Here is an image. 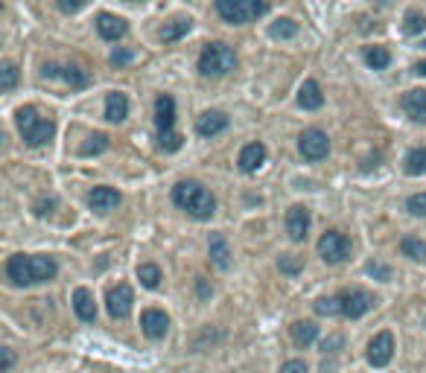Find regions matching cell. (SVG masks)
<instances>
[{"mask_svg":"<svg viewBox=\"0 0 426 373\" xmlns=\"http://www.w3.org/2000/svg\"><path fill=\"white\" fill-rule=\"evenodd\" d=\"M155 125H158V135H170L175 132V102L170 93H161L155 100Z\"/></svg>","mask_w":426,"mask_h":373,"instance_id":"4fadbf2b","label":"cell"},{"mask_svg":"<svg viewBox=\"0 0 426 373\" xmlns=\"http://www.w3.org/2000/svg\"><path fill=\"white\" fill-rule=\"evenodd\" d=\"M289 335H292V342L298 347H309L318 338V327L313 321H295L289 327Z\"/></svg>","mask_w":426,"mask_h":373,"instance_id":"d4e9b609","label":"cell"},{"mask_svg":"<svg viewBox=\"0 0 426 373\" xmlns=\"http://www.w3.org/2000/svg\"><path fill=\"white\" fill-rule=\"evenodd\" d=\"M313 306L318 315H339V298H318Z\"/></svg>","mask_w":426,"mask_h":373,"instance_id":"836d02e7","label":"cell"},{"mask_svg":"<svg viewBox=\"0 0 426 373\" xmlns=\"http://www.w3.org/2000/svg\"><path fill=\"white\" fill-rule=\"evenodd\" d=\"M132 303H135L132 286L117 283V286H111V289H108V295H105V306H108V315H111L114 321H123V318H128V312H132Z\"/></svg>","mask_w":426,"mask_h":373,"instance_id":"ba28073f","label":"cell"},{"mask_svg":"<svg viewBox=\"0 0 426 373\" xmlns=\"http://www.w3.org/2000/svg\"><path fill=\"white\" fill-rule=\"evenodd\" d=\"M132 59H135V53L126 50V47H123V50H114V53H111V64H117V68H120V64H128Z\"/></svg>","mask_w":426,"mask_h":373,"instance_id":"f35d334b","label":"cell"},{"mask_svg":"<svg viewBox=\"0 0 426 373\" xmlns=\"http://www.w3.org/2000/svg\"><path fill=\"white\" fill-rule=\"evenodd\" d=\"M298 105L304 111H318L324 105V93H321V85L316 82V79H307V82L301 85V91H298Z\"/></svg>","mask_w":426,"mask_h":373,"instance_id":"d6986e66","label":"cell"},{"mask_svg":"<svg viewBox=\"0 0 426 373\" xmlns=\"http://www.w3.org/2000/svg\"><path fill=\"white\" fill-rule=\"evenodd\" d=\"M365 271H368V274H374V277H380V280H391V268H385V266L368 263V266H365Z\"/></svg>","mask_w":426,"mask_h":373,"instance_id":"ab89813d","label":"cell"},{"mask_svg":"<svg viewBox=\"0 0 426 373\" xmlns=\"http://www.w3.org/2000/svg\"><path fill=\"white\" fill-rule=\"evenodd\" d=\"M126 117H128V100H126V93L111 91L105 96V120L108 123H123Z\"/></svg>","mask_w":426,"mask_h":373,"instance_id":"44dd1931","label":"cell"},{"mask_svg":"<svg viewBox=\"0 0 426 373\" xmlns=\"http://www.w3.org/2000/svg\"><path fill=\"white\" fill-rule=\"evenodd\" d=\"M126 3H143V0H126Z\"/></svg>","mask_w":426,"mask_h":373,"instance_id":"f6af8a7d","label":"cell"},{"mask_svg":"<svg viewBox=\"0 0 426 373\" xmlns=\"http://www.w3.org/2000/svg\"><path fill=\"white\" fill-rule=\"evenodd\" d=\"M277 266H281V271H284V274H298L304 263H301L298 257H292V254H284L281 259H277Z\"/></svg>","mask_w":426,"mask_h":373,"instance_id":"e575fe53","label":"cell"},{"mask_svg":"<svg viewBox=\"0 0 426 373\" xmlns=\"http://www.w3.org/2000/svg\"><path fill=\"white\" fill-rule=\"evenodd\" d=\"M172 201H175V207H182L187 216L199 219V222H205L216 213V199H213V192L207 187H202L199 181H178L172 187Z\"/></svg>","mask_w":426,"mask_h":373,"instance_id":"7a4b0ae2","label":"cell"},{"mask_svg":"<svg viewBox=\"0 0 426 373\" xmlns=\"http://www.w3.org/2000/svg\"><path fill=\"white\" fill-rule=\"evenodd\" d=\"M228 128V114L225 111H205V114L196 120V135L199 137H213Z\"/></svg>","mask_w":426,"mask_h":373,"instance_id":"2e32d148","label":"cell"},{"mask_svg":"<svg viewBox=\"0 0 426 373\" xmlns=\"http://www.w3.org/2000/svg\"><path fill=\"white\" fill-rule=\"evenodd\" d=\"M73 312L82 318V321H96V303H94V295L85 289V286H79L73 291Z\"/></svg>","mask_w":426,"mask_h":373,"instance_id":"7402d4cb","label":"cell"},{"mask_svg":"<svg viewBox=\"0 0 426 373\" xmlns=\"http://www.w3.org/2000/svg\"><path fill=\"white\" fill-rule=\"evenodd\" d=\"M138 280L146 286V289H158L161 286V268L155 263H143L138 266Z\"/></svg>","mask_w":426,"mask_h":373,"instance_id":"f1b7e54d","label":"cell"},{"mask_svg":"<svg viewBox=\"0 0 426 373\" xmlns=\"http://www.w3.org/2000/svg\"><path fill=\"white\" fill-rule=\"evenodd\" d=\"M403 169H406V175H423L426 172V146H415V149L406 155Z\"/></svg>","mask_w":426,"mask_h":373,"instance_id":"484cf974","label":"cell"},{"mask_svg":"<svg viewBox=\"0 0 426 373\" xmlns=\"http://www.w3.org/2000/svg\"><path fill=\"white\" fill-rule=\"evenodd\" d=\"M406 210H409V213H412V216L426 219V192H415V196H409Z\"/></svg>","mask_w":426,"mask_h":373,"instance_id":"d6a6232c","label":"cell"},{"mask_svg":"<svg viewBox=\"0 0 426 373\" xmlns=\"http://www.w3.org/2000/svg\"><path fill=\"white\" fill-rule=\"evenodd\" d=\"M196 295H199V300H207L213 295V286L205 277H196Z\"/></svg>","mask_w":426,"mask_h":373,"instance_id":"74e56055","label":"cell"},{"mask_svg":"<svg viewBox=\"0 0 426 373\" xmlns=\"http://www.w3.org/2000/svg\"><path fill=\"white\" fill-rule=\"evenodd\" d=\"M272 36H274V38H292V36H298V24L289 21V18H284V21H274V26H272Z\"/></svg>","mask_w":426,"mask_h":373,"instance_id":"1f68e13d","label":"cell"},{"mask_svg":"<svg viewBox=\"0 0 426 373\" xmlns=\"http://www.w3.org/2000/svg\"><path fill=\"white\" fill-rule=\"evenodd\" d=\"M120 201H123V196L111 187H94L88 192V204H91V210H96V213H111V210L120 207Z\"/></svg>","mask_w":426,"mask_h":373,"instance_id":"5bb4252c","label":"cell"},{"mask_svg":"<svg viewBox=\"0 0 426 373\" xmlns=\"http://www.w3.org/2000/svg\"><path fill=\"white\" fill-rule=\"evenodd\" d=\"M15 123H18V132H21L24 143L32 146V149L47 146V143L53 140V135H56L53 120H44L32 105H24V108L15 111Z\"/></svg>","mask_w":426,"mask_h":373,"instance_id":"3957f363","label":"cell"},{"mask_svg":"<svg viewBox=\"0 0 426 373\" xmlns=\"http://www.w3.org/2000/svg\"><path fill=\"white\" fill-rule=\"evenodd\" d=\"M44 76H61L71 88H88V82H91V76L85 70L73 68V64H68V68H56V64H50V68H44Z\"/></svg>","mask_w":426,"mask_h":373,"instance_id":"ac0fdd59","label":"cell"},{"mask_svg":"<svg viewBox=\"0 0 426 373\" xmlns=\"http://www.w3.org/2000/svg\"><path fill=\"white\" fill-rule=\"evenodd\" d=\"M298 149L307 160H321V158H327V152H330V140H327V135L321 132V128H307V132L298 137Z\"/></svg>","mask_w":426,"mask_h":373,"instance_id":"9c48e42d","label":"cell"},{"mask_svg":"<svg viewBox=\"0 0 426 373\" xmlns=\"http://www.w3.org/2000/svg\"><path fill=\"white\" fill-rule=\"evenodd\" d=\"M351 239L345 234H339V231H327L321 234L318 239V257L324 259L327 266H339V263H345V259L351 257Z\"/></svg>","mask_w":426,"mask_h":373,"instance_id":"8992f818","label":"cell"},{"mask_svg":"<svg viewBox=\"0 0 426 373\" xmlns=\"http://www.w3.org/2000/svg\"><path fill=\"white\" fill-rule=\"evenodd\" d=\"M339 315H345V318H362L365 312L374 310V295L365 289H345V291H339Z\"/></svg>","mask_w":426,"mask_h":373,"instance_id":"52a82bcc","label":"cell"},{"mask_svg":"<svg viewBox=\"0 0 426 373\" xmlns=\"http://www.w3.org/2000/svg\"><path fill=\"white\" fill-rule=\"evenodd\" d=\"M400 105H403V111L412 120L426 123V91H409V93H403Z\"/></svg>","mask_w":426,"mask_h":373,"instance_id":"ffe728a7","label":"cell"},{"mask_svg":"<svg viewBox=\"0 0 426 373\" xmlns=\"http://www.w3.org/2000/svg\"><path fill=\"white\" fill-rule=\"evenodd\" d=\"M96 32H100V38H105V41H120L128 32V24L123 18H117V15H111V12H100V18H96Z\"/></svg>","mask_w":426,"mask_h":373,"instance_id":"9a60e30c","label":"cell"},{"mask_svg":"<svg viewBox=\"0 0 426 373\" xmlns=\"http://www.w3.org/2000/svg\"><path fill=\"white\" fill-rule=\"evenodd\" d=\"M362 59H365L368 68H374V70H385L388 64H391V56H388L385 47H365Z\"/></svg>","mask_w":426,"mask_h":373,"instance_id":"4316f807","label":"cell"},{"mask_svg":"<svg viewBox=\"0 0 426 373\" xmlns=\"http://www.w3.org/2000/svg\"><path fill=\"white\" fill-rule=\"evenodd\" d=\"M415 73H420V76H426V61H420V64H415Z\"/></svg>","mask_w":426,"mask_h":373,"instance_id":"ee69618b","label":"cell"},{"mask_svg":"<svg viewBox=\"0 0 426 373\" xmlns=\"http://www.w3.org/2000/svg\"><path fill=\"white\" fill-rule=\"evenodd\" d=\"M400 254L409 259H426V242L418 236H403L400 239Z\"/></svg>","mask_w":426,"mask_h":373,"instance_id":"83f0119b","label":"cell"},{"mask_svg":"<svg viewBox=\"0 0 426 373\" xmlns=\"http://www.w3.org/2000/svg\"><path fill=\"white\" fill-rule=\"evenodd\" d=\"M339 344H341V338H339V335H333L330 342H324V344H321V350L327 353V350H333V347H339Z\"/></svg>","mask_w":426,"mask_h":373,"instance_id":"7bdbcfd3","label":"cell"},{"mask_svg":"<svg viewBox=\"0 0 426 373\" xmlns=\"http://www.w3.org/2000/svg\"><path fill=\"white\" fill-rule=\"evenodd\" d=\"M237 68V53L222 41L205 44V50L199 56V73L207 79H219L225 73H231Z\"/></svg>","mask_w":426,"mask_h":373,"instance_id":"277c9868","label":"cell"},{"mask_svg":"<svg viewBox=\"0 0 426 373\" xmlns=\"http://www.w3.org/2000/svg\"><path fill=\"white\" fill-rule=\"evenodd\" d=\"M391 359H395V335L383 330L368 342V362L374 367H385Z\"/></svg>","mask_w":426,"mask_h":373,"instance_id":"30bf717a","label":"cell"},{"mask_svg":"<svg viewBox=\"0 0 426 373\" xmlns=\"http://www.w3.org/2000/svg\"><path fill=\"white\" fill-rule=\"evenodd\" d=\"M0 356H3V362H0V370H9V367H12V362H15L12 350H9V347H3V350H0Z\"/></svg>","mask_w":426,"mask_h":373,"instance_id":"b9f144b4","label":"cell"},{"mask_svg":"<svg viewBox=\"0 0 426 373\" xmlns=\"http://www.w3.org/2000/svg\"><path fill=\"white\" fill-rule=\"evenodd\" d=\"M237 164H240L242 172H257L260 167L266 164V146H263V143H249V146H242Z\"/></svg>","mask_w":426,"mask_h":373,"instance_id":"e0dca14e","label":"cell"},{"mask_svg":"<svg viewBox=\"0 0 426 373\" xmlns=\"http://www.w3.org/2000/svg\"><path fill=\"white\" fill-rule=\"evenodd\" d=\"M426 26V18L420 12H406V21H403V32L406 36H418V32Z\"/></svg>","mask_w":426,"mask_h":373,"instance_id":"4dcf8cb0","label":"cell"},{"mask_svg":"<svg viewBox=\"0 0 426 373\" xmlns=\"http://www.w3.org/2000/svg\"><path fill=\"white\" fill-rule=\"evenodd\" d=\"M423 47H426V41H423Z\"/></svg>","mask_w":426,"mask_h":373,"instance_id":"bcb514c9","label":"cell"},{"mask_svg":"<svg viewBox=\"0 0 426 373\" xmlns=\"http://www.w3.org/2000/svg\"><path fill=\"white\" fill-rule=\"evenodd\" d=\"M266 9H269L266 0H216V15L225 24L234 26L263 18Z\"/></svg>","mask_w":426,"mask_h":373,"instance_id":"5b68a950","label":"cell"},{"mask_svg":"<svg viewBox=\"0 0 426 373\" xmlns=\"http://www.w3.org/2000/svg\"><path fill=\"white\" fill-rule=\"evenodd\" d=\"M56 3H59V9L64 15H76L82 6H85V0H56Z\"/></svg>","mask_w":426,"mask_h":373,"instance_id":"8d00e7d4","label":"cell"},{"mask_svg":"<svg viewBox=\"0 0 426 373\" xmlns=\"http://www.w3.org/2000/svg\"><path fill=\"white\" fill-rule=\"evenodd\" d=\"M15 82H18V68H15L12 61H3V64H0V88L12 91Z\"/></svg>","mask_w":426,"mask_h":373,"instance_id":"f546056e","label":"cell"},{"mask_svg":"<svg viewBox=\"0 0 426 373\" xmlns=\"http://www.w3.org/2000/svg\"><path fill=\"white\" fill-rule=\"evenodd\" d=\"M190 29H193V21H190V18H175V21H170V24H163V29L158 32V38H161L163 44H175V41H182Z\"/></svg>","mask_w":426,"mask_h":373,"instance_id":"cb8c5ba5","label":"cell"},{"mask_svg":"<svg viewBox=\"0 0 426 373\" xmlns=\"http://www.w3.org/2000/svg\"><path fill=\"white\" fill-rule=\"evenodd\" d=\"M140 330L146 338H152V342H158V338L167 335L170 330V315L163 312V310H146L140 315Z\"/></svg>","mask_w":426,"mask_h":373,"instance_id":"7c38bea8","label":"cell"},{"mask_svg":"<svg viewBox=\"0 0 426 373\" xmlns=\"http://www.w3.org/2000/svg\"><path fill=\"white\" fill-rule=\"evenodd\" d=\"M281 373H309V367H307L301 359H289V362L281 367Z\"/></svg>","mask_w":426,"mask_h":373,"instance_id":"60d3db41","label":"cell"},{"mask_svg":"<svg viewBox=\"0 0 426 373\" xmlns=\"http://www.w3.org/2000/svg\"><path fill=\"white\" fill-rule=\"evenodd\" d=\"M309 210L304 207V204H292L289 210H286V234H289V239L292 242H304L307 239V234H309Z\"/></svg>","mask_w":426,"mask_h":373,"instance_id":"8fae6325","label":"cell"},{"mask_svg":"<svg viewBox=\"0 0 426 373\" xmlns=\"http://www.w3.org/2000/svg\"><path fill=\"white\" fill-rule=\"evenodd\" d=\"M59 263L47 254H12L6 259V277L15 286H38L53 280Z\"/></svg>","mask_w":426,"mask_h":373,"instance_id":"6da1fadb","label":"cell"},{"mask_svg":"<svg viewBox=\"0 0 426 373\" xmlns=\"http://www.w3.org/2000/svg\"><path fill=\"white\" fill-rule=\"evenodd\" d=\"M207 248H210V263L216 266V268H228L231 266V251H228V239L222 234H213L210 242H207Z\"/></svg>","mask_w":426,"mask_h":373,"instance_id":"603a6c76","label":"cell"},{"mask_svg":"<svg viewBox=\"0 0 426 373\" xmlns=\"http://www.w3.org/2000/svg\"><path fill=\"white\" fill-rule=\"evenodd\" d=\"M103 149H108V137L105 135H94L91 137V143L82 149V155H100Z\"/></svg>","mask_w":426,"mask_h":373,"instance_id":"d590c367","label":"cell"}]
</instances>
